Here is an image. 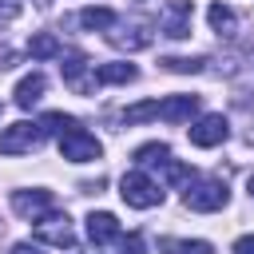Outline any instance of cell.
<instances>
[{
	"mask_svg": "<svg viewBox=\"0 0 254 254\" xmlns=\"http://www.w3.org/2000/svg\"><path fill=\"white\" fill-rule=\"evenodd\" d=\"M107 40H111V44H119V48L139 52V48H151V40H155V36H151L147 28H131V32H111Z\"/></svg>",
	"mask_w": 254,
	"mask_h": 254,
	"instance_id": "16",
	"label": "cell"
},
{
	"mask_svg": "<svg viewBox=\"0 0 254 254\" xmlns=\"http://www.w3.org/2000/svg\"><path fill=\"white\" fill-rule=\"evenodd\" d=\"M135 75H139V67H135V64H127V60L99 64V67H95V83H131Z\"/></svg>",
	"mask_w": 254,
	"mask_h": 254,
	"instance_id": "13",
	"label": "cell"
},
{
	"mask_svg": "<svg viewBox=\"0 0 254 254\" xmlns=\"http://www.w3.org/2000/svg\"><path fill=\"white\" fill-rule=\"evenodd\" d=\"M40 143H44V131L40 123H28V119L0 131V155H24V151H36Z\"/></svg>",
	"mask_w": 254,
	"mask_h": 254,
	"instance_id": "5",
	"label": "cell"
},
{
	"mask_svg": "<svg viewBox=\"0 0 254 254\" xmlns=\"http://www.w3.org/2000/svg\"><path fill=\"white\" fill-rule=\"evenodd\" d=\"M0 238H4V222H0Z\"/></svg>",
	"mask_w": 254,
	"mask_h": 254,
	"instance_id": "29",
	"label": "cell"
},
{
	"mask_svg": "<svg viewBox=\"0 0 254 254\" xmlns=\"http://www.w3.org/2000/svg\"><path fill=\"white\" fill-rule=\"evenodd\" d=\"M60 56H64V52H60ZM60 71H64V83H67L71 91H79V95H87L91 83H95V79H87V60H83L79 52H67L64 64H60Z\"/></svg>",
	"mask_w": 254,
	"mask_h": 254,
	"instance_id": "9",
	"label": "cell"
},
{
	"mask_svg": "<svg viewBox=\"0 0 254 254\" xmlns=\"http://www.w3.org/2000/svg\"><path fill=\"white\" fill-rule=\"evenodd\" d=\"M155 115H159V99H143V103H131L123 111L127 123H143V119H155Z\"/></svg>",
	"mask_w": 254,
	"mask_h": 254,
	"instance_id": "20",
	"label": "cell"
},
{
	"mask_svg": "<svg viewBox=\"0 0 254 254\" xmlns=\"http://www.w3.org/2000/svg\"><path fill=\"white\" fill-rule=\"evenodd\" d=\"M119 194H123V202L135 206V210H151V206L163 202L159 183H155L151 175H143V171H127V175L119 179Z\"/></svg>",
	"mask_w": 254,
	"mask_h": 254,
	"instance_id": "1",
	"label": "cell"
},
{
	"mask_svg": "<svg viewBox=\"0 0 254 254\" xmlns=\"http://www.w3.org/2000/svg\"><path fill=\"white\" fill-rule=\"evenodd\" d=\"M12 64H16V52L12 48H0V71H8Z\"/></svg>",
	"mask_w": 254,
	"mask_h": 254,
	"instance_id": "26",
	"label": "cell"
},
{
	"mask_svg": "<svg viewBox=\"0 0 254 254\" xmlns=\"http://www.w3.org/2000/svg\"><path fill=\"white\" fill-rule=\"evenodd\" d=\"M190 12H194L190 0H171V4L163 8V32H167L171 40H187V36H190Z\"/></svg>",
	"mask_w": 254,
	"mask_h": 254,
	"instance_id": "8",
	"label": "cell"
},
{
	"mask_svg": "<svg viewBox=\"0 0 254 254\" xmlns=\"http://www.w3.org/2000/svg\"><path fill=\"white\" fill-rule=\"evenodd\" d=\"M8 254H44V250H40V246H32V242H16Z\"/></svg>",
	"mask_w": 254,
	"mask_h": 254,
	"instance_id": "27",
	"label": "cell"
},
{
	"mask_svg": "<svg viewBox=\"0 0 254 254\" xmlns=\"http://www.w3.org/2000/svg\"><path fill=\"white\" fill-rule=\"evenodd\" d=\"M163 175H167V183H183V179H194V171H190L187 163H175V159H167V163H163Z\"/></svg>",
	"mask_w": 254,
	"mask_h": 254,
	"instance_id": "23",
	"label": "cell"
},
{
	"mask_svg": "<svg viewBox=\"0 0 254 254\" xmlns=\"http://www.w3.org/2000/svg\"><path fill=\"white\" fill-rule=\"evenodd\" d=\"M163 250H167V254H214L210 242H183V238H167Z\"/></svg>",
	"mask_w": 254,
	"mask_h": 254,
	"instance_id": "21",
	"label": "cell"
},
{
	"mask_svg": "<svg viewBox=\"0 0 254 254\" xmlns=\"http://www.w3.org/2000/svg\"><path fill=\"white\" fill-rule=\"evenodd\" d=\"M206 20H210V28H214L218 36H234V32H238V16H234V8H226V4H210V8H206Z\"/></svg>",
	"mask_w": 254,
	"mask_h": 254,
	"instance_id": "14",
	"label": "cell"
},
{
	"mask_svg": "<svg viewBox=\"0 0 254 254\" xmlns=\"http://www.w3.org/2000/svg\"><path fill=\"white\" fill-rule=\"evenodd\" d=\"M163 67H167V71H179V75H194V71H202V60H190V56H167Z\"/></svg>",
	"mask_w": 254,
	"mask_h": 254,
	"instance_id": "22",
	"label": "cell"
},
{
	"mask_svg": "<svg viewBox=\"0 0 254 254\" xmlns=\"http://www.w3.org/2000/svg\"><path fill=\"white\" fill-rule=\"evenodd\" d=\"M194 111H198V95H171L159 103V119L167 123H187Z\"/></svg>",
	"mask_w": 254,
	"mask_h": 254,
	"instance_id": "11",
	"label": "cell"
},
{
	"mask_svg": "<svg viewBox=\"0 0 254 254\" xmlns=\"http://www.w3.org/2000/svg\"><path fill=\"white\" fill-rule=\"evenodd\" d=\"M234 254H254V234H242L234 242Z\"/></svg>",
	"mask_w": 254,
	"mask_h": 254,
	"instance_id": "25",
	"label": "cell"
},
{
	"mask_svg": "<svg viewBox=\"0 0 254 254\" xmlns=\"http://www.w3.org/2000/svg\"><path fill=\"white\" fill-rule=\"evenodd\" d=\"M187 135H190L194 147H218V143L230 135V123H226V115H202V119L190 123Z\"/></svg>",
	"mask_w": 254,
	"mask_h": 254,
	"instance_id": "7",
	"label": "cell"
},
{
	"mask_svg": "<svg viewBox=\"0 0 254 254\" xmlns=\"http://www.w3.org/2000/svg\"><path fill=\"white\" fill-rule=\"evenodd\" d=\"M36 238L48 242V246H60V250H75V230H71V218L60 214V210H48L44 218H36Z\"/></svg>",
	"mask_w": 254,
	"mask_h": 254,
	"instance_id": "4",
	"label": "cell"
},
{
	"mask_svg": "<svg viewBox=\"0 0 254 254\" xmlns=\"http://www.w3.org/2000/svg\"><path fill=\"white\" fill-rule=\"evenodd\" d=\"M119 254H147L143 234H119Z\"/></svg>",
	"mask_w": 254,
	"mask_h": 254,
	"instance_id": "24",
	"label": "cell"
},
{
	"mask_svg": "<svg viewBox=\"0 0 254 254\" xmlns=\"http://www.w3.org/2000/svg\"><path fill=\"white\" fill-rule=\"evenodd\" d=\"M79 24L87 32H107V28H115V12L111 8H83L79 12Z\"/></svg>",
	"mask_w": 254,
	"mask_h": 254,
	"instance_id": "15",
	"label": "cell"
},
{
	"mask_svg": "<svg viewBox=\"0 0 254 254\" xmlns=\"http://www.w3.org/2000/svg\"><path fill=\"white\" fill-rule=\"evenodd\" d=\"M60 155H64L67 163H95V159L103 155V147H99V139L87 135L83 127H71V131L60 135Z\"/></svg>",
	"mask_w": 254,
	"mask_h": 254,
	"instance_id": "3",
	"label": "cell"
},
{
	"mask_svg": "<svg viewBox=\"0 0 254 254\" xmlns=\"http://www.w3.org/2000/svg\"><path fill=\"white\" fill-rule=\"evenodd\" d=\"M52 190H44V187H32V190H12V210L20 214V218H28V222H36V218H44L48 210H52Z\"/></svg>",
	"mask_w": 254,
	"mask_h": 254,
	"instance_id": "6",
	"label": "cell"
},
{
	"mask_svg": "<svg viewBox=\"0 0 254 254\" xmlns=\"http://www.w3.org/2000/svg\"><path fill=\"white\" fill-rule=\"evenodd\" d=\"M183 202H187L190 210L210 214V210H222V206L230 202V190H226V183H218V179H198V183L190 179V187H187Z\"/></svg>",
	"mask_w": 254,
	"mask_h": 254,
	"instance_id": "2",
	"label": "cell"
},
{
	"mask_svg": "<svg viewBox=\"0 0 254 254\" xmlns=\"http://www.w3.org/2000/svg\"><path fill=\"white\" fill-rule=\"evenodd\" d=\"M44 91H48V79L40 75V71H32V75H24L20 83H16V107H36L40 99H44Z\"/></svg>",
	"mask_w": 254,
	"mask_h": 254,
	"instance_id": "12",
	"label": "cell"
},
{
	"mask_svg": "<svg viewBox=\"0 0 254 254\" xmlns=\"http://www.w3.org/2000/svg\"><path fill=\"white\" fill-rule=\"evenodd\" d=\"M64 48H60V40L56 36H48V32H40V36H32L28 40V56L32 60H52V56H60Z\"/></svg>",
	"mask_w": 254,
	"mask_h": 254,
	"instance_id": "17",
	"label": "cell"
},
{
	"mask_svg": "<svg viewBox=\"0 0 254 254\" xmlns=\"http://www.w3.org/2000/svg\"><path fill=\"white\" fill-rule=\"evenodd\" d=\"M87 238H91L95 246L119 238V218H115L111 210H91V214H87Z\"/></svg>",
	"mask_w": 254,
	"mask_h": 254,
	"instance_id": "10",
	"label": "cell"
},
{
	"mask_svg": "<svg viewBox=\"0 0 254 254\" xmlns=\"http://www.w3.org/2000/svg\"><path fill=\"white\" fill-rule=\"evenodd\" d=\"M246 187H250V198H254V175H250V183H246Z\"/></svg>",
	"mask_w": 254,
	"mask_h": 254,
	"instance_id": "28",
	"label": "cell"
},
{
	"mask_svg": "<svg viewBox=\"0 0 254 254\" xmlns=\"http://www.w3.org/2000/svg\"><path fill=\"white\" fill-rule=\"evenodd\" d=\"M139 167H151V163H167L171 159V147L167 143H143V147H135V155H131Z\"/></svg>",
	"mask_w": 254,
	"mask_h": 254,
	"instance_id": "18",
	"label": "cell"
},
{
	"mask_svg": "<svg viewBox=\"0 0 254 254\" xmlns=\"http://www.w3.org/2000/svg\"><path fill=\"white\" fill-rule=\"evenodd\" d=\"M71 127H79L71 115H64V111H48L44 119H40V131L44 135H64V131H71Z\"/></svg>",
	"mask_w": 254,
	"mask_h": 254,
	"instance_id": "19",
	"label": "cell"
}]
</instances>
